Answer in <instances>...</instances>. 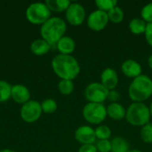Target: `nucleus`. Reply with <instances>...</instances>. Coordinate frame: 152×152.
<instances>
[{
    "label": "nucleus",
    "mask_w": 152,
    "mask_h": 152,
    "mask_svg": "<svg viewBox=\"0 0 152 152\" xmlns=\"http://www.w3.org/2000/svg\"><path fill=\"white\" fill-rule=\"evenodd\" d=\"M96 149L99 152H111V142L110 140H99L96 142Z\"/></svg>",
    "instance_id": "nucleus-29"
},
{
    "label": "nucleus",
    "mask_w": 152,
    "mask_h": 152,
    "mask_svg": "<svg viewBox=\"0 0 152 152\" xmlns=\"http://www.w3.org/2000/svg\"><path fill=\"white\" fill-rule=\"evenodd\" d=\"M109 21L108 12L97 9L89 14L87 18V26L94 31H102L107 27Z\"/></svg>",
    "instance_id": "nucleus-9"
},
{
    "label": "nucleus",
    "mask_w": 152,
    "mask_h": 152,
    "mask_svg": "<svg viewBox=\"0 0 152 152\" xmlns=\"http://www.w3.org/2000/svg\"><path fill=\"white\" fill-rule=\"evenodd\" d=\"M11 97L17 103L24 104L29 101L30 94H29L28 89L25 86L17 84V85H14L13 86H12Z\"/></svg>",
    "instance_id": "nucleus-14"
},
{
    "label": "nucleus",
    "mask_w": 152,
    "mask_h": 152,
    "mask_svg": "<svg viewBox=\"0 0 152 152\" xmlns=\"http://www.w3.org/2000/svg\"><path fill=\"white\" fill-rule=\"evenodd\" d=\"M95 4L98 7V10L108 12L111 9L117 6L118 1L117 0H96Z\"/></svg>",
    "instance_id": "nucleus-24"
},
{
    "label": "nucleus",
    "mask_w": 152,
    "mask_h": 152,
    "mask_svg": "<svg viewBox=\"0 0 152 152\" xmlns=\"http://www.w3.org/2000/svg\"><path fill=\"white\" fill-rule=\"evenodd\" d=\"M101 83L109 90H114L118 84V75L114 69L107 68L101 75Z\"/></svg>",
    "instance_id": "nucleus-12"
},
{
    "label": "nucleus",
    "mask_w": 152,
    "mask_h": 152,
    "mask_svg": "<svg viewBox=\"0 0 152 152\" xmlns=\"http://www.w3.org/2000/svg\"><path fill=\"white\" fill-rule=\"evenodd\" d=\"M67 29L66 22L60 17H52L47 20L40 28V34L44 40L50 45L57 44L64 37Z\"/></svg>",
    "instance_id": "nucleus-2"
},
{
    "label": "nucleus",
    "mask_w": 152,
    "mask_h": 152,
    "mask_svg": "<svg viewBox=\"0 0 152 152\" xmlns=\"http://www.w3.org/2000/svg\"><path fill=\"white\" fill-rule=\"evenodd\" d=\"M127 152H142L140 150H136V149H133V150H129Z\"/></svg>",
    "instance_id": "nucleus-35"
},
{
    "label": "nucleus",
    "mask_w": 152,
    "mask_h": 152,
    "mask_svg": "<svg viewBox=\"0 0 152 152\" xmlns=\"http://www.w3.org/2000/svg\"><path fill=\"white\" fill-rule=\"evenodd\" d=\"M145 38L147 43L152 46V23H147L145 29Z\"/></svg>",
    "instance_id": "nucleus-30"
},
{
    "label": "nucleus",
    "mask_w": 152,
    "mask_h": 152,
    "mask_svg": "<svg viewBox=\"0 0 152 152\" xmlns=\"http://www.w3.org/2000/svg\"><path fill=\"white\" fill-rule=\"evenodd\" d=\"M58 89L60 93L63 95L70 94L74 90V84L72 80L61 79L58 84Z\"/></svg>",
    "instance_id": "nucleus-23"
},
{
    "label": "nucleus",
    "mask_w": 152,
    "mask_h": 152,
    "mask_svg": "<svg viewBox=\"0 0 152 152\" xmlns=\"http://www.w3.org/2000/svg\"><path fill=\"white\" fill-rule=\"evenodd\" d=\"M149 109H150V112H151V116L152 117V102L151 103V106L149 107Z\"/></svg>",
    "instance_id": "nucleus-36"
},
{
    "label": "nucleus",
    "mask_w": 152,
    "mask_h": 152,
    "mask_svg": "<svg viewBox=\"0 0 152 152\" xmlns=\"http://www.w3.org/2000/svg\"><path fill=\"white\" fill-rule=\"evenodd\" d=\"M70 4L71 3L69 0H46L45 1V4L50 9V11H53L57 12L67 11Z\"/></svg>",
    "instance_id": "nucleus-18"
},
{
    "label": "nucleus",
    "mask_w": 152,
    "mask_h": 152,
    "mask_svg": "<svg viewBox=\"0 0 152 152\" xmlns=\"http://www.w3.org/2000/svg\"><path fill=\"white\" fill-rule=\"evenodd\" d=\"M52 68L54 73L61 79L73 80L80 72V65L72 55L58 54L52 61Z\"/></svg>",
    "instance_id": "nucleus-1"
},
{
    "label": "nucleus",
    "mask_w": 152,
    "mask_h": 152,
    "mask_svg": "<svg viewBox=\"0 0 152 152\" xmlns=\"http://www.w3.org/2000/svg\"><path fill=\"white\" fill-rule=\"evenodd\" d=\"M109 90L99 82L89 84L85 89V97L89 102L102 103L108 99Z\"/></svg>",
    "instance_id": "nucleus-7"
},
{
    "label": "nucleus",
    "mask_w": 152,
    "mask_h": 152,
    "mask_svg": "<svg viewBox=\"0 0 152 152\" xmlns=\"http://www.w3.org/2000/svg\"><path fill=\"white\" fill-rule=\"evenodd\" d=\"M83 117L90 124L99 125L107 117V109L102 103L88 102L83 109Z\"/></svg>",
    "instance_id": "nucleus-6"
},
{
    "label": "nucleus",
    "mask_w": 152,
    "mask_h": 152,
    "mask_svg": "<svg viewBox=\"0 0 152 152\" xmlns=\"http://www.w3.org/2000/svg\"><path fill=\"white\" fill-rule=\"evenodd\" d=\"M148 64H149L150 68L152 69V54L151 55H150V57H149V59H148Z\"/></svg>",
    "instance_id": "nucleus-33"
},
{
    "label": "nucleus",
    "mask_w": 152,
    "mask_h": 152,
    "mask_svg": "<svg viewBox=\"0 0 152 152\" xmlns=\"http://www.w3.org/2000/svg\"><path fill=\"white\" fill-rule=\"evenodd\" d=\"M12 93V86L4 80H0V102H6L10 99Z\"/></svg>",
    "instance_id": "nucleus-21"
},
{
    "label": "nucleus",
    "mask_w": 152,
    "mask_h": 152,
    "mask_svg": "<svg viewBox=\"0 0 152 152\" xmlns=\"http://www.w3.org/2000/svg\"><path fill=\"white\" fill-rule=\"evenodd\" d=\"M120 98V94L117 91V90H110L109 92V95H108V100H110L111 102V103L113 102H118V101Z\"/></svg>",
    "instance_id": "nucleus-32"
},
{
    "label": "nucleus",
    "mask_w": 152,
    "mask_h": 152,
    "mask_svg": "<svg viewBox=\"0 0 152 152\" xmlns=\"http://www.w3.org/2000/svg\"><path fill=\"white\" fill-rule=\"evenodd\" d=\"M110 142L111 152H127L130 150L128 142L122 137H115Z\"/></svg>",
    "instance_id": "nucleus-20"
},
{
    "label": "nucleus",
    "mask_w": 152,
    "mask_h": 152,
    "mask_svg": "<svg viewBox=\"0 0 152 152\" xmlns=\"http://www.w3.org/2000/svg\"><path fill=\"white\" fill-rule=\"evenodd\" d=\"M42 111L47 114H52L57 110V103L53 99H45L41 103Z\"/></svg>",
    "instance_id": "nucleus-27"
},
{
    "label": "nucleus",
    "mask_w": 152,
    "mask_h": 152,
    "mask_svg": "<svg viewBox=\"0 0 152 152\" xmlns=\"http://www.w3.org/2000/svg\"></svg>",
    "instance_id": "nucleus-37"
},
{
    "label": "nucleus",
    "mask_w": 152,
    "mask_h": 152,
    "mask_svg": "<svg viewBox=\"0 0 152 152\" xmlns=\"http://www.w3.org/2000/svg\"><path fill=\"white\" fill-rule=\"evenodd\" d=\"M141 16L146 23H152V2L145 4L142 8Z\"/></svg>",
    "instance_id": "nucleus-28"
},
{
    "label": "nucleus",
    "mask_w": 152,
    "mask_h": 152,
    "mask_svg": "<svg viewBox=\"0 0 152 152\" xmlns=\"http://www.w3.org/2000/svg\"><path fill=\"white\" fill-rule=\"evenodd\" d=\"M56 45L61 54H66V55H70V53H72L76 48V43L73 40V38L67 36L62 37L58 41Z\"/></svg>",
    "instance_id": "nucleus-15"
},
{
    "label": "nucleus",
    "mask_w": 152,
    "mask_h": 152,
    "mask_svg": "<svg viewBox=\"0 0 152 152\" xmlns=\"http://www.w3.org/2000/svg\"><path fill=\"white\" fill-rule=\"evenodd\" d=\"M107 116L114 120H121L126 118V110L118 102L110 103L107 108Z\"/></svg>",
    "instance_id": "nucleus-16"
},
{
    "label": "nucleus",
    "mask_w": 152,
    "mask_h": 152,
    "mask_svg": "<svg viewBox=\"0 0 152 152\" xmlns=\"http://www.w3.org/2000/svg\"><path fill=\"white\" fill-rule=\"evenodd\" d=\"M77 152H98L96 146L94 144H84L78 149Z\"/></svg>",
    "instance_id": "nucleus-31"
},
{
    "label": "nucleus",
    "mask_w": 152,
    "mask_h": 152,
    "mask_svg": "<svg viewBox=\"0 0 152 152\" xmlns=\"http://www.w3.org/2000/svg\"><path fill=\"white\" fill-rule=\"evenodd\" d=\"M141 138L145 143H152V124L148 123L141 128Z\"/></svg>",
    "instance_id": "nucleus-26"
},
{
    "label": "nucleus",
    "mask_w": 152,
    "mask_h": 152,
    "mask_svg": "<svg viewBox=\"0 0 152 152\" xmlns=\"http://www.w3.org/2000/svg\"><path fill=\"white\" fill-rule=\"evenodd\" d=\"M146 26L147 23L142 19L140 18H134L131 20L128 25L130 31L134 35H141L145 33Z\"/></svg>",
    "instance_id": "nucleus-19"
},
{
    "label": "nucleus",
    "mask_w": 152,
    "mask_h": 152,
    "mask_svg": "<svg viewBox=\"0 0 152 152\" xmlns=\"http://www.w3.org/2000/svg\"><path fill=\"white\" fill-rule=\"evenodd\" d=\"M128 95L134 102H143L152 95V79L141 75L133 79L128 87Z\"/></svg>",
    "instance_id": "nucleus-3"
},
{
    "label": "nucleus",
    "mask_w": 152,
    "mask_h": 152,
    "mask_svg": "<svg viewBox=\"0 0 152 152\" xmlns=\"http://www.w3.org/2000/svg\"><path fill=\"white\" fill-rule=\"evenodd\" d=\"M121 70L125 76L131 77V78H135L142 75V69L141 64L138 61L129 59V60L125 61L122 63Z\"/></svg>",
    "instance_id": "nucleus-13"
},
{
    "label": "nucleus",
    "mask_w": 152,
    "mask_h": 152,
    "mask_svg": "<svg viewBox=\"0 0 152 152\" xmlns=\"http://www.w3.org/2000/svg\"><path fill=\"white\" fill-rule=\"evenodd\" d=\"M0 152H16V151H12V150H9V149H4V150H2Z\"/></svg>",
    "instance_id": "nucleus-34"
},
{
    "label": "nucleus",
    "mask_w": 152,
    "mask_h": 152,
    "mask_svg": "<svg viewBox=\"0 0 152 152\" xmlns=\"http://www.w3.org/2000/svg\"><path fill=\"white\" fill-rule=\"evenodd\" d=\"M95 135H96V139L109 140L110 137L111 136V130L109 126L105 125H102L95 129Z\"/></svg>",
    "instance_id": "nucleus-25"
},
{
    "label": "nucleus",
    "mask_w": 152,
    "mask_h": 152,
    "mask_svg": "<svg viewBox=\"0 0 152 152\" xmlns=\"http://www.w3.org/2000/svg\"><path fill=\"white\" fill-rule=\"evenodd\" d=\"M66 19L73 26L81 25L86 20V10L84 6L78 3L70 4L66 11Z\"/></svg>",
    "instance_id": "nucleus-10"
},
{
    "label": "nucleus",
    "mask_w": 152,
    "mask_h": 152,
    "mask_svg": "<svg viewBox=\"0 0 152 152\" xmlns=\"http://www.w3.org/2000/svg\"><path fill=\"white\" fill-rule=\"evenodd\" d=\"M75 139L82 145L94 144L96 140L95 130L89 126H79L75 131Z\"/></svg>",
    "instance_id": "nucleus-11"
},
{
    "label": "nucleus",
    "mask_w": 152,
    "mask_h": 152,
    "mask_svg": "<svg viewBox=\"0 0 152 152\" xmlns=\"http://www.w3.org/2000/svg\"><path fill=\"white\" fill-rule=\"evenodd\" d=\"M124 11L118 5L108 12L109 20L113 23H120L124 19Z\"/></svg>",
    "instance_id": "nucleus-22"
},
{
    "label": "nucleus",
    "mask_w": 152,
    "mask_h": 152,
    "mask_svg": "<svg viewBox=\"0 0 152 152\" xmlns=\"http://www.w3.org/2000/svg\"><path fill=\"white\" fill-rule=\"evenodd\" d=\"M51 45L43 38L42 39H37L32 42L30 45L31 52L36 55H43L49 52Z\"/></svg>",
    "instance_id": "nucleus-17"
},
{
    "label": "nucleus",
    "mask_w": 152,
    "mask_h": 152,
    "mask_svg": "<svg viewBox=\"0 0 152 152\" xmlns=\"http://www.w3.org/2000/svg\"><path fill=\"white\" fill-rule=\"evenodd\" d=\"M51 11L45 3H33L26 10V18L32 24H44L50 19Z\"/></svg>",
    "instance_id": "nucleus-5"
},
{
    "label": "nucleus",
    "mask_w": 152,
    "mask_h": 152,
    "mask_svg": "<svg viewBox=\"0 0 152 152\" xmlns=\"http://www.w3.org/2000/svg\"><path fill=\"white\" fill-rule=\"evenodd\" d=\"M42 114L41 104L36 101H28L20 109V117L27 123L37 121Z\"/></svg>",
    "instance_id": "nucleus-8"
},
{
    "label": "nucleus",
    "mask_w": 152,
    "mask_h": 152,
    "mask_svg": "<svg viewBox=\"0 0 152 152\" xmlns=\"http://www.w3.org/2000/svg\"><path fill=\"white\" fill-rule=\"evenodd\" d=\"M150 109L143 102H133L126 110V118L129 124L134 126H143L150 123Z\"/></svg>",
    "instance_id": "nucleus-4"
}]
</instances>
